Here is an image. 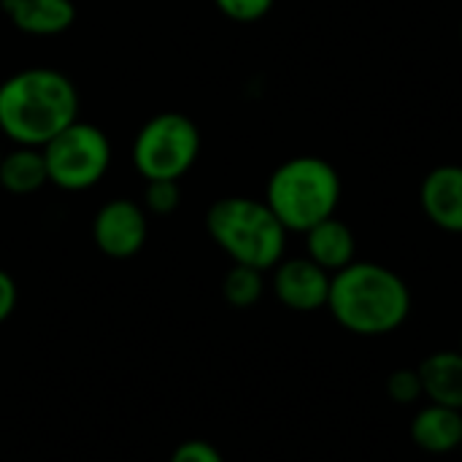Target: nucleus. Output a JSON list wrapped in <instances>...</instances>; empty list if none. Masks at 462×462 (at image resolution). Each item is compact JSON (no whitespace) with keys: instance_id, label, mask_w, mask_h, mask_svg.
I'll list each match as a JSON object with an SVG mask.
<instances>
[{"instance_id":"nucleus-1","label":"nucleus","mask_w":462,"mask_h":462,"mask_svg":"<svg viewBox=\"0 0 462 462\" xmlns=\"http://www.w3.org/2000/svg\"><path fill=\"white\" fill-rule=\"evenodd\" d=\"M328 311L346 333L382 338L406 325L411 314V290L393 268L355 260L333 273Z\"/></svg>"},{"instance_id":"nucleus-24","label":"nucleus","mask_w":462,"mask_h":462,"mask_svg":"<svg viewBox=\"0 0 462 462\" xmlns=\"http://www.w3.org/2000/svg\"><path fill=\"white\" fill-rule=\"evenodd\" d=\"M460 452H462V447H460Z\"/></svg>"},{"instance_id":"nucleus-19","label":"nucleus","mask_w":462,"mask_h":462,"mask_svg":"<svg viewBox=\"0 0 462 462\" xmlns=\"http://www.w3.org/2000/svg\"><path fill=\"white\" fill-rule=\"evenodd\" d=\"M168 462H225V457L214 444H208L203 439H189L173 449Z\"/></svg>"},{"instance_id":"nucleus-7","label":"nucleus","mask_w":462,"mask_h":462,"mask_svg":"<svg viewBox=\"0 0 462 462\" xmlns=\"http://www.w3.org/2000/svg\"><path fill=\"white\" fill-rule=\"evenodd\" d=\"M149 236V214L143 206L116 198L100 206L92 222L95 246L111 260H130L135 257Z\"/></svg>"},{"instance_id":"nucleus-13","label":"nucleus","mask_w":462,"mask_h":462,"mask_svg":"<svg viewBox=\"0 0 462 462\" xmlns=\"http://www.w3.org/2000/svg\"><path fill=\"white\" fill-rule=\"evenodd\" d=\"M422 393L428 403L449 406L462 411V352L460 349H439L430 352L420 365Z\"/></svg>"},{"instance_id":"nucleus-17","label":"nucleus","mask_w":462,"mask_h":462,"mask_svg":"<svg viewBox=\"0 0 462 462\" xmlns=\"http://www.w3.org/2000/svg\"><path fill=\"white\" fill-rule=\"evenodd\" d=\"M387 398L395 406H414L425 398L422 393V379L417 368H395L387 376Z\"/></svg>"},{"instance_id":"nucleus-12","label":"nucleus","mask_w":462,"mask_h":462,"mask_svg":"<svg viewBox=\"0 0 462 462\" xmlns=\"http://www.w3.org/2000/svg\"><path fill=\"white\" fill-rule=\"evenodd\" d=\"M0 8L27 35H60L76 22L73 0H0Z\"/></svg>"},{"instance_id":"nucleus-8","label":"nucleus","mask_w":462,"mask_h":462,"mask_svg":"<svg viewBox=\"0 0 462 462\" xmlns=\"http://www.w3.org/2000/svg\"><path fill=\"white\" fill-rule=\"evenodd\" d=\"M330 279H333V273L319 268L314 260L287 257L273 268L271 287L282 306H287L290 311L311 314V311L328 309Z\"/></svg>"},{"instance_id":"nucleus-22","label":"nucleus","mask_w":462,"mask_h":462,"mask_svg":"<svg viewBox=\"0 0 462 462\" xmlns=\"http://www.w3.org/2000/svg\"><path fill=\"white\" fill-rule=\"evenodd\" d=\"M457 349H460V352H462V333H460V346H457Z\"/></svg>"},{"instance_id":"nucleus-5","label":"nucleus","mask_w":462,"mask_h":462,"mask_svg":"<svg viewBox=\"0 0 462 462\" xmlns=\"http://www.w3.org/2000/svg\"><path fill=\"white\" fill-rule=\"evenodd\" d=\"M200 154V130L198 125L179 111H165L152 116L135 135L133 162L135 171L152 179L179 181Z\"/></svg>"},{"instance_id":"nucleus-23","label":"nucleus","mask_w":462,"mask_h":462,"mask_svg":"<svg viewBox=\"0 0 462 462\" xmlns=\"http://www.w3.org/2000/svg\"><path fill=\"white\" fill-rule=\"evenodd\" d=\"M0 160H3V154H0Z\"/></svg>"},{"instance_id":"nucleus-6","label":"nucleus","mask_w":462,"mask_h":462,"mask_svg":"<svg viewBox=\"0 0 462 462\" xmlns=\"http://www.w3.org/2000/svg\"><path fill=\"white\" fill-rule=\"evenodd\" d=\"M41 152L46 160L49 181L65 192L95 187L111 165L108 135L100 127L79 119L57 133L49 143H43Z\"/></svg>"},{"instance_id":"nucleus-4","label":"nucleus","mask_w":462,"mask_h":462,"mask_svg":"<svg viewBox=\"0 0 462 462\" xmlns=\"http://www.w3.org/2000/svg\"><path fill=\"white\" fill-rule=\"evenodd\" d=\"M341 192V173L333 162L317 154H300L271 173L265 203L287 233H306L322 219L336 217Z\"/></svg>"},{"instance_id":"nucleus-2","label":"nucleus","mask_w":462,"mask_h":462,"mask_svg":"<svg viewBox=\"0 0 462 462\" xmlns=\"http://www.w3.org/2000/svg\"><path fill=\"white\" fill-rule=\"evenodd\" d=\"M79 119V92L54 68H24L0 84V130L19 146L41 149Z\"/></svg>"},{"instance_id":"nucleus-20","label":"nucleus","mask_w":462,"mask_h":462,"mask_svg":"<svg viewBox=\"0 0 462 462\" xmlns=\"http://www.w3.org/2000/svg\"><path fill=\"white\" fill-rule=\"evenodd\" d=\"M16 309V284L14 279L0 268V325L14 314Z\"/></svg>"},{"instance_id":"nucleus-3","label":"nucleus","mask_w":462,"mask_h":462,"mask_svg":"<svg viewBox=\"0 0 462 462\" xmlns=\"http://www.w3.org/2000/svg\"><path fill=\"white\" fill-rule=\"evenodd\" d=\"M206 230L236 265L273 271L284 260L287 227L265 200L246 195L219 198L206 211Z\"/></svg>"},{"instance_id":"nucleus-14","label":"nucleus","mask_w":462,"mask_h":462,"mask_svg":"<svg viewBox=\"0 0 462 462\" xmlns=\"http://www.w3.org/2000/svg\"><path fill=\"white\" fill-rule=\"evenodd\" d=\"M49 181L43 152L35 146H16L0 160V187L11 195H32Z\"/></svg>"},{"instance_id":"nucleus-9","label":"nucleus","mask_w":462,"mask_h":462,"mask_svg":"<svg viewBox=\"0 0 462 462\" xmlns=\"http://www.w3.org/2000/svg\"><path fill=\"white\" fill-rule=\"evenodd\" d=\"M425 217L444 233L462 236V165H439L420 184Z\"/></svg>"},{"instance_id":"nucleus-15","label":"nucleus","mask_w":462,"mask_h":462,"mask_svg":"<svg viewBox=\"0 0 462 462\" xmlns=\"http://www.w3.org/2000/svg\"><path fill=\"white\" fill-rule=\"evenodd\" d=\"M265 271L249 268V265H236L225 273L222 279V295L233 309H252L260 303L265 292Z\"/></svg>"},{"instance_id":"nucleus-21","label":"nucleus","mask_w":462,"mask_h":462,"mask_svg":"<svg viewBox=\"0 0 462 462\" xmlns=\"http://www.w3.org/2000/svg\"><path fill=\"white\" fill-rule=\"evenodd\" d=\"M460 43H462V19H460Z\"/></svg>"},{"instance_id":"nucleus-18","label":"nucleus","mask_w":462,"mask_h":462,"mask_svg":"<svg viewBox=\"0 0 462 462\" xmlns=\"http://www.w3.org/2000/svg\"><path fill=\"white\" fill-rule=\"evenodd\" d=\"M214 3L227 19L244 22V24L260 22L273 8V0H214Z\"/></svg>"},{"instance_id":"nucleus-10","label":"nucleus","mask_w":462,"mask_h":462,"mask_svg":"<svg viewBox=\"0 0 462 462\" xmlns=\"http://www.w3.org/2000/svg\"><path fill=\"white\" fill-rule=\"evenodd\" d=\"M411 444L428 455H452L460 452L462 447V411L439 406V403H425L409 428Z\"/></svg>"},{"instance_id":"nucleus-16","label":"nucleus","mask_w":462,"mask_h":462,"mask_svg":"<svg viewBox=\"0 0 462 462\" xmlns=\"http://www.w3.org/2000/svg\"><path fill=\"white\" fill-rule=\"evenodd\" d=\"M179 203H181L179 181H173V179H152V181H146V189H143L146 214L168 217V214H173L179 208Z\"/></svg>"},{"instance_id":"nucleus-11","label":"nucleus","mask_w":462,"mask_h":462,"mask_svg":"<svg viewBox=\"0 0 462 462\" xmlns=\"http://www.w3.org/2000/svg\"><path fill=\"white\" fill-rule=\"evenodd\" d=\"M303 238H306V257L314 260L328 273H338L357 260V238L352 227L338 217L322 219L319 225L306 230Z\"/></svg>"}]
</instances>
